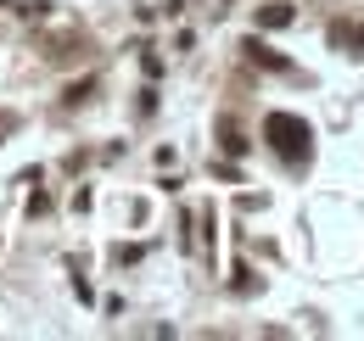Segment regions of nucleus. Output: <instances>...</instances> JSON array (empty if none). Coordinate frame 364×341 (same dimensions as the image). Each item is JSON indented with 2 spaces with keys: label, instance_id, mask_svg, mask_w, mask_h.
<instances>
[{
  "label": "nucleus",
  "instance_id": "nucleus-3",
  "mask_svg": "<svg viewBox=\"0 0 364 341\" xmlns=\"http://www.w3.org/2000/svg\"><path fill=\"white\" fill-rule=\"evenodd\" d=\"M286 23H291V6H280V0L258 11V28H286Z\"/></svg>",
  "mask_w": 364,
  "mask_h": 341
},
{
  "label": "nucleus",
  "instance_id": "nucleus-1",
  "mask_svg": "<svg viewBox=\"0 0 364 341\" xmlns=\"http://www.w3.org/2000/svg\"><path fill=\"white\" fill-rule=\"evenodd\" d=\"M264 140H269L286 163H309V151H314V129L303 124L297 112H269V118H264Z\"/></svg>",
  "mask_w": 364,
  "mask_h": 341
},
{
  "label": "nucleus",
  "instance_id": "nucleus-4",
  "mask_svg": "<svg viewBox=\"0 0 364 341\" xmlns=\"http://www.w3.org/2000/svg\"><path fill=\"white\" fill-rule=\"evenodd\" d=\"M219 134H225V151H230V157H241V151H247V140H241V129H235V124H225Z\"/></svg>",
  "mask_w": 364,
  "mask_h": 341
},
{
  "label": "nucleus",
  "instance_id": "nucleus-2",
  "mask_svg": "<svg viewBox=\"0 0 364 341\" xmlns=\"http://www.w3.org/2000/svg\"><path fill=\"white\" fill-rule=\"evenodd\" d=\"M247 56H252L258 67H274V73H286V56H280V50H269L264 40H247Z\"/></svg>",
  "mask_w": 364,
  "mask_h": 341
},
{
  "label": "nucleus",
  "instance_id": "nucleus-5",
  "mask_svg": "<svg viewBox=\"0 0 364 341\" xmlns=\"http://www.w3.org/2000/svg\"><path fill=\"white\" fill-rule=\"evenodd\" d=\"M0 129H11V118H0Z\"/></svg>",
  "mask_w": 364,
  "mask_h": 341
}]
</instances>
